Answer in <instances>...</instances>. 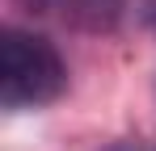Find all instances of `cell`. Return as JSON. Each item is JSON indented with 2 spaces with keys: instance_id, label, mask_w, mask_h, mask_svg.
Returning a JSON list of instances; mask_svg holds the SVG:
<instances>
[{
  "instance_id": "3957f363",
  "label": "cell",
  "mask_w": 156,
  "mask_h": 151,
  "mask_svg": "<svg viewBox=\"0 0 156 151\" xmlns=\"http://www.w3.org/2000/svg\"><path fill=\"white\" fill-rule=\"evenodd\" d=\"M148 21H152V29H156V0H148Z\"/></svg>"
},
{
  "instance_id": "7a4b0ae2",
  "label": "cell",
  "mask_w": 156,
  "mask_h": 151,
  "mask_svg": "<svg viewBox=\"0 0 156 151\" xmlns=\"http://www.w3.org/2000/svg\"><path fill=\"white\" fill-rule=\"evenodd\" d=\"M110 151H156V143H139L135 139V143H118V147H110Z\"/></svg>"
},
{
  "instance_id": "6da1fadb",
  "label": "cell",
  "mask_w": 156,
  "mask_h": 151,
  "mask_svg": "<svg viewBox=\"0 0 156 151\" xmlns=\"http://www.w3.org/2000/svg\"><path fill=\"white\" fill-rule=\"evenodd\" d=\"M68 88V67L59 50L26 29H4L0 38V105L4 109H34L51 105Z\"/></svg>"
}]
</instances>
